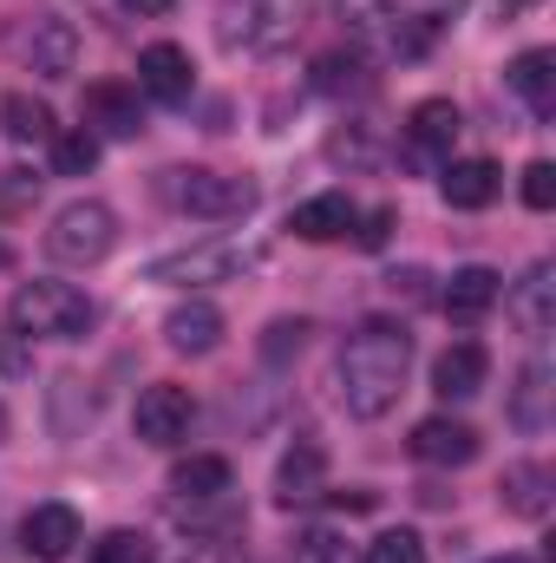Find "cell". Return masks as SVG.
Here are the masks:
<instances>
[{"instance_id":"11","label":"cell","mask_w":556,"mask_h":563,"mask_svg":"<svg viewBox=\"0 0 556 563\" xmlns=\"http://www.w3.org/2000/svg\"><path fill=\"white\" fill-rule=\"evenodd\" d=\"M20 544H26V558H40V563H66L73 544H79V511L73 505H33L26 525H20Z\"/></svg>"},{"instance_id":"27","label":"cell","mask_w":556,"mask_h":563,"mask_svg":"<svg viewBox=\"0 0 556 563\" xmlns=\"http://www.w3.org/2000/svg\"><path fill=\"white\" fill-rule=\"evenodd\" d=\"M314 86L321 92H367V59L360 53H327L314 66Z\"/></svg>"},{"instance_id":"15","label":"cell","mask_w":556,"mask_h":563,"mask_svg":"<svg viewBox=\"0 0 556 563\" xmlns=\"http://www.w3.org/2000/svg\"><path fill=\"white\" fill-rule=\"evenodd\" d=\"M164 341H170L177 354H210V347H223V308H210V301H177V308L164 314Z\"/></svg>"},{"instance_id":"29","label":"cell","mask_w":556,"mask_h":563,"mask_svg":"<svg viewBox=\"0 0 556 563\" xmlns=\"http://www.w3.org/2000/svg\"><path fill=\"white\" fill-rule=\"evenodd\" d=\"M92 563H157V558H151V538L144 531H105L92 544Z\"/></svg>"},{"instance_id":"6","label":"cell","mask_w":556,"mask_h":563,"mask_svg":"<svg viewBox=\"0 0 556 563\" xmlns=\"http://www.w3.org/2000/svg\"><path fill=\"white\" fill-rule=\"evenodd\" d=\"M7 53H13V66H26L33 79H66V73L79 66V33H73V20H59V13H20V20L7 26Z\"/></svg>"},{"instance_id":"39","label":"cell","mask_w":556,"mask_h":563,"mask_svg":"<svg viewBox=\"0 0 556 563\" xmlns=\"http://www.w3.org/2000/svg\"><path fill=\"white\" fill-rule=\"evenodd\" d=\"M485 563H531V558H511V551H504V558H485Z\"/></svg>"},{"instance_id":"33","label":"cell","mask_w":556,"mask_h":563,"mask_svg":"<svg viewBox=\"0 0 556 563\" xmlns=\"http://www.w3.org/2000/svg\"><path fill=\"white\" fill-rule=\"evenodd\" d=\"M524 203H531V210H551V203H556V164L537 157V164L524 170Z\"/></svg>"},{"instance_id":"38","label":"cell","mask_w":556,"mask_h":563,"mask_svg":"<svg viewBox=\"0 0 556 563\" xmlns=\"http://www.w3.org/2000/svg\"><path fill=\"white\" fill-rule=\"evenodd\" d=\"M119 7H132V13H170L177 0H119Z\"/></svg>"},{"instance_id":"16","label":"cell","mask_w":556,"mask_h":563,"mask_svg":"<svg viewBox=\"0 0 556 563\" xmlns=\"http://www.w3.org/2000/svg\"><path fill=\"white\" fill-rule=\"evenodd\" d=\"M485 374H491V354H485L478 341H452V347L432 361V387H438L445 400H471V394L485 387Z\"/></svg>"},{"instance_id":"13","label":"cell","mask_w":556,"mask_h":563,"mask_svg":"<svg viewBox=\"0 0 556 563\" xmlns=\"http://www.w3.org/2000/svg\"><path fill=\"white\" fill-rule=\"evenodd\" d=\"M498 295H504V282H498V269H485V263H465V269H452V282H445V314L452 321H485L491 308H498Z\"/></svg>"},{"instance_id":"12","label":"cell","mask_w":556,"mask_h":563,"mask_svg":"<svg viewBox=\"0 0 556 563\" xmlns=\"http://www.w3.org/2000/svg\"><path fill=\"white\" fill-rule=\"evenodd\" d=\"M413 459L425 465H471L478 459V432L452 413H432V420L413 426Z\"/></svg>"},{"instance_id":"3","label":"cell","mask_w":556,"mask_h":563,"mask_svg":"<svg viewBox=\"0 0 556 563\" xmlns=\"http://www.w3.org/2000/svg\"><path fill=\"white\" fill-rule=\"evenodd\" d=\"M301 26H308V0H223L216 7V33L236 53H281L294 46Z\"/></svg>"},{"instance_id":"1","label":"cell","mask_w":556,"mask_h":563,"mask_svg":"<svg viewBox=\"0 0 556 563\" xmlns=\"http://www.w3.org/2000/svg\"><path fill=\"white\" fill-rule=\"evenodd\" d=\"M407 367H413V334L393 328V321H360V328L341 341V361H334L341 407H347L354 420L393 413L400 394H407Z\"/></svg>"},{"instance_id":"31","label":"cell","mask_w":556,"mask_h":563,"mask_svg":"<svg viewBox=\"0 0 556 563\" xmlns=\"http://www.w3.org/2000/svg\"><path fill=\"white\" fill-rule=\"evenodd\" d=\"M288 563H354V558H347V544L334 531H308V538H294Z\"/></svg>"},{"instance_id":"9","label":"cell","mask_w":556,"mask_h":563,"mask_svg":"<svg viewBox=\"0 0 556 563\" xmlns=\"http://www.w3.org/2000/svg\"><path fill=\"white\" fill-rule=\"evenodd\" d=\"M138 92L144 99H157V106H184V99L197 92V66H190V53L170 46V40L144 46L138 53Z\"/></svg>"},{"instance_id":"22","label":"cell","mask_w":556,"mask_h":563,"mask_svg":"<svg viewBox=\"0 0 556 563\" xmlns=\"http://www.w3.org/2000/svg\"><path fill=\"white\" fill-rule=\"evenodd\" d=\"M170 492H177V505H223V498L236 492L230 459H184V465L170 472Z\"/></svg>"},{"instance_id":"4","label":"cell","mask_w":556,"mask_h":563,"mask_svg":"<svg viewBox=\"0 0 556 563\" xmlns=\"http://www.w3.org/2000/svg\"><path fill=\"white\" fill-rule=\"evenodd\" d=\"M40 243H46L53 263H66V269H92V263L112 256V243H119V217H112V203L79 197V203H66V210L46 223Z\"/></svg>"},{"instance_id":"8","label":"cell","mask_w":556,"mask_h":563,"mask_svg":"<svg viewBox=\"0 0 556 563\" xmlns=\"http://www.w3.org/2000/svg\"><path fill=\"white\" fill-rule=\"evenodd\" d=\"M190 420H197V400H190L184 387H170V380L144 387L138 407H132V426H138V439H144V445H157V452L184 445V439H190Z\"/></svg>"},{"instance_id":"35","label":"cell","mask_w":556,"mask_h":563,"mask_svg":"<svg viewBox=\"0 0 556 563\" xmlns=\"http://www.w3.org/2000/svg\"><path fill=\"white\" fill-rule=\"evenodd\" d=\"M301 334H308V321H276V328H269V361H281L288 347L301 354Z\"/></svg>"},{"instance_id":"30","label":"cell","mask_w":556,"mask_h":563,"mask_svg":"<svg viewBox=\"0 0 556 563\" xmlns=\"http://www.w3.org/2000/svg\"><path fill=\"white\" fill-rule=\"evenodd\" d=\"M367 563H425V538L419 531H380L367 544Z\"/></svg>"},{"instance_id":"10","label":"cell","mask_w":556,"mask_h":563,"mask_svg":"<svg viewBox=\"0 0 556 563\" xmlns=\"http://www.w3.org/2000/svg\"><path fill=\"white\" fill-rule=\"evenodd\" d=\"M86 132H92V139H138L144 132L138 86H119V79L86 86Z\"/></svg>"},{"instance_id":"7","label":"cell","mask_w":556,"mask_h":563,"mask_svg":"<svg viewBox=\"0 0 556 563\" xmlns=\"http://www.w3.org/2000/svg\"><path fill=\"white\" fill-rule=\"evenodd\" d=\"M256 269V250L249 243H230V236H216V243H190V250H170V256H157L144 282H170V288H203V282H236Z\"/></svg>"},{"instance_id":"2","label":"cell","mask_w":556,"mask_h":563,"mask_svg":"<svg viewBox=\"0 0 556 563\" xmlns=\"http://www.w3.org/2000/svg\"><path fill=\"white\" fill-rule=\"evenodd\" d=\"M92 301L73 282H20L7 295V328L20 341H86L92 334Z\"/></svg>"},{"instance_id":"24","label":"cell","mask_w":556,"mask_h":563,"mask_svg":"<svg viewBox=\"0 0 556 563\" xmlns=\"http://www.w3.org/2000/svg\"><path fill=\"white\" fill-rule=\"evenodd\" d=\"M504 505L518 511V518H544L551 511V465H537V459H518V465H504Z\"/></svg>"},{"instance_id":"41","label":"cell","mask_w":556,"mask_h":563,"mask_svg":"<svg viewBox=\"0 0 556 563\" xmlns=\"http://www.w3.org/2000/svg\"><path fill=\"white\" fill-rule=\"evenodd\" d=\"M0 269H7V250H0Z\"/></svg>"},{"instance_id":"28","label":"cell","mask_w":556,"mask_h":563,"mask_svg":"<svg viewBox=\"0 0 556 563\" xmlns=\"http://www.w3.org/2000/svg\"><path fill=\"white\" fill-rule=\"evenodd\" d=\"M99 164V139L92 132H53V170L59 177H86Z\"/></svg>"},{"instance_id":"34","label":"cell","mask_w":556,"mask_h":563,"mask_svg":"<svg viewBox=\"0 0 556 563\" xmlns=\"http://www.w3.org/2000/svg\"><path fill=\"white\" fill-rule=\"evenodd\" d=\"M20 374H33V347L7 328V334H0V380H20Z\"/></svg>"},{"instance_id":"19","label":"cell","mask_w":556,"mask_h":563,"mask_svg":"<svg viewBox=\"0 0 556 563\" xmlns=\"http://www.w3.org/2000/svg\"><path fill=\"white\" fill-rule=\"evenodd\" d=\"M288 230H294L301 243H334V236L354 230V203H347L341 190H321V197H308V203L288 210Z\"/></svg>"},{"instance_id":"18","label":"cell","mask_w":556,"mask_h":563,"mask_svg":"<svg viewBox=\"0 0 556 563\" xmlns=\"http://www.w3.org/2000/svg\"><path fill=\"white\" fill-rule=\"evenodd\" d=\"M511 92L531 106V119H556V53L551 46H531L511 59Z\"/></svg>"},{"instance_id":"36","label":"cell","mask_w":556,"mask_h":563,"mask_svg":"<svg viewBox=\"0 0 556 563\" xmlns=\"http://www.w3.org/2000/svg\"><path fill=\"white\" fill-rule=\"evenodd\" d=\"M354 223H360V243H367V250H380V243H387V230H393V210H374V217H354Z\"/></svg>"},{"instance_id":"25","label":"cell","mask_w":556,"mask_h":563,"mask_svg":"<svg viewBox=\"0 0 556 563\" xmlns=\"http://www.w3.org/2000/svg\"><path fill=\"white\" fill-rule=\"evenodd\" d=\"M0 132L13 144H53L59 125H53V112H46L33 92H7V99H0Z\"/></svg>"},{"instance_id":"32","label":"cell","mask_w":556,"mask_h":563,"mask_svg":"<svg viewBox=\"0 0 556 563\" xmlns=\"http://www.w3.org/2000/svg\"><path fill=\"white\" fill-rule=\"evenodd\" d=\"M33 197H40V177H33V170H7V177H0V217L26 210Z\"/></svg>"},{"instance_id":"26","label":"cell","mask_w":556,"mask_h":563,"mask_svg":"<svg viewBox=\"0 0 556 563\" xmlns=\"http://www.w3.org/2000/svg\"><path fill=\"white\" fill-rule=\"evenodd\" d=\"M79 420H92V400H86V380H73V374H59L53 380V432L59 439H73Z\"/></svg>"},{"instance_id":"40","label":"cell","mask_w":556,"mask_h":563,"mask_svg":"<svg viewBox=\"0 0 556 563\" xmlns=\"http://www.w3.org/2000/svg\"><path fill=\"white\" fill-rule=\"evenodd\" d=\"M518 7H531V0H504V13H518Z\"/></svg>"},{"instance_id":"21","label":"cell","mask_w":556,"mask_h":563,"mask_svg":"<svg viewBox=\"0 0 556 563\" xmlns=\"http://www.w3.org/2000/svg\"><path fill=\"white\" fill-rule=\"evenodd\" d=\"M498 164L491 157H458V164H445V177H438V190H445V203L452 210H485L491 197H498Z\"/></svg>"},{"instance_id":"37","label":"cell","mask_w":556,"mask_h":563,"mask_svg":"<svg viewBox=\"0 0 556 563\" xmlns=\"http://www.w3.org/2000/svg\"><path fill=\"white\" fill-rule=\"evenodd\" d=\"M184 563H230L223 558V544H216V538H197V544H190V558Z\"/></svg>"},{"instance_id":"17","label":"cell","mask_w":556,"mask_h":563,"mask_svg":"<svg viewBox=\"0 0 556 563\" xmlns=\"http://www.w3.org/2000/svg\"><path fill=\"white\" fill-rule=\"evenodd\" d=\"M407 144H413L419 164L452 157V144H458V106H452V99H425V106H413V119H407Z\"/></svg>"},{"instance_id":"14","label":"cell","mask_w":556,"mask_h":563,"mask_svg":"<svg viewBox=\"0 0 556 563\" xmlns=\"http://www.w3.org/2000/svg\"><path fill=\"white\" fill-rule=\"evenodd\" d=\"M511 321H518L531 341H544V334L556 328V269L551 263H531L524 282L511 288Z\"/></svg>"},{"instance_id":"20","label":"cell","mask_w":556,"mask_h":563,"mask_svg":"<svg viewBox=\"0 0 556 563\" xmlns=\"http://www.w3.org/2000/svg\"><path fill=\"white\" fill-rule=\"evenodd\" d=\"M321 472H327V452H321L314 439H294L288 459H281V472H276V498L288 511L308 505V498H321Z\"/></svg>"},{"instance_id":"5","label":"cell","mask_w":556,"mask_h":563,"mask_svg":"<svg viewBox=\"0 0 556 563\" xmlns=\"http://www.w3.org/2000/svg\"><path fill=\"white\" fill-rule=\"evenodd\" d=\"M164 197H170V210L203 217V223H236L256 210V184L223 177V170H164Z\"/></svg>"},{"instance_id":"23","label":"cell","mask_w":556,"mask_h":563,"mask_svg":"<svg viewBox=\"0 0 556 563\" xmlns=\"http://www.w3.org/2000/svg\"><path fill=\"white\" fill-rule=\"evenodd\" d=\"M551 367H544V361H524V367H518V387H511V407H504V413H511V426H518V432H544V426H551Z\"/></svg>"}]
</instances>
